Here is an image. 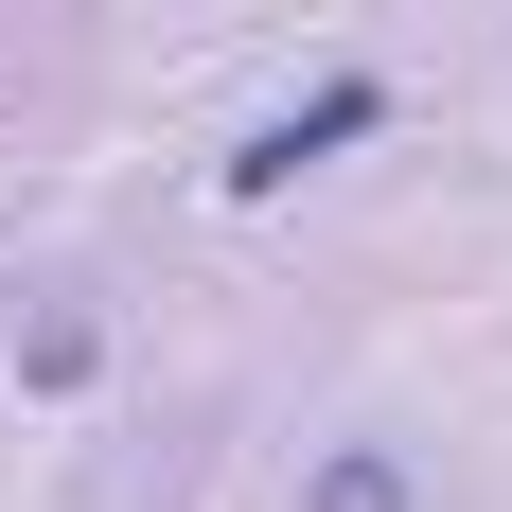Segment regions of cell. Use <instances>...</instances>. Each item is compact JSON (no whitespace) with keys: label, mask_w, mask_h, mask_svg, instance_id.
<instances>
[{"label":"cell","mask_w":512,"mask_h":512,"mask_svg":"<svg viewBox=\"0 0 512 512\" xmlns=\"http://www.w3.org/2000/svg\"><path fill=\"white\" fill-rule=\"evenodd\" d=\"M371 124H389V89H354V71H336L318 106L248 124V159H230V195H283V177H318V159H336V142H371Z\"/></svg>","instance_id":"obj_1"},{"label":"cell","mask_w":512,"mask_h":512,"mask_svg":"<svg viewBox=\"0 0 512 512\" xmlns=\"http://www.w3.org/2000/svg\"><path fill=\"white\" fill-rule=\"evenodd\" d=\"M301 512H424V460H407V442H318V460H301Z\"/></svg>","instance_id":"obj_2"}]
</instances>
